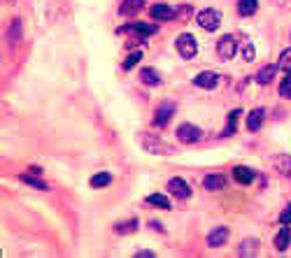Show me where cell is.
Returning <instances> with one entry per match:
<instances>
[{"label": "cell", "mask_w": 291, "mask_h": 258, "mask_svg": "<svg viewBox=\"0 0 291 258\" xmlns=\"http://www.w3.org/2000/svg\"><path fill=\"white\" fill-rule=\"evenodd\" d=\"M238 253H240V256H256V253H259V242H256L254 238L242 240V244H240V249H238Z\"/></svg>", "instance_id": "17"}, {"label": "cell", "mask_w": 291, "mask_h": 258, "mask_svg": "<svg viewBox=\"0 0 291 258\" xmlns=\"http://www.w3.org/2000/svg\"><path fill=\"white\" fill-rule=\"evenodd\" d=\"M254 56H256L254 45H251V42H245V45H242V58H245V61H254Z\"/></svg>", "instance_id": "30"}, {"label": "cell", "mask_w": 291, "mask_h": 258, "mask_svg": "<svg viewBox=\"0 0 291 258\" xmlns=\"http://www.w3.org/2000/svg\"><path fill=\"white\" fill-rule=\"evenodd\" d=\"M193 84L201 86V89H215V86L219 84V75L212 70H203L193 77Z\"/></svg>", "instance_id": "7"}, {"label": "cell", "mask_w": 291, "mask_h": 258, "mask_svg": "<svg viewBox=\"0 0 291 258\" xmlns=\"http://www.w3.org/2000/svg\"><path fill=\"white\" fill-rule=\"evenodd\" d=\"M263 119H266V112H263L261 107H256V110H251L249 114H247V131L256 133L259 128H261Z\"/></svg>", "instance_id": "12"}, {"label": "cell", "mask_w": 291, "mask_h": 258, "mask_svg": "<svg viewBox=\"0 0 291 258\" xmlns=\"http://www.w3.org/2000/svg\"><path fill=\"white\" fill-rule=\"evenodd\" d=\"M128 31H133V33H140V37H147V35H151V33L156 31V26H142V24H131V26H124L119 33H128Z\"/></svg>", "instance_id": "20"}, {"label": "cell", "mask_w": 291, "mask_h": 258, "mask_svg": "<svg viewBox=\"0 0 291 258\" xmlns=\"http://www.w3.org/2000/svg\"><path fill=\"white\" fill-rule=\"evenodd\" d=\"M140 147L145 149L147 154H161V156H168V154H172L170 144H166V142L161 140L159 135H154V133H140Z\"/></svg>", "instance_id": "1"}, {"label": "cell", "mask_w": 291, "mask_h": 258, "mask_svg": "<svg viewBox=\"0 0 291 258\" xmlns=\"http://www.w3.org/2000/svg\"><path fill=\"white\" fill-rule=\"evenodd\" d=\"M289 242H291V230L286 226H282V230L275 235V249L277 251H284L289 247Z\"/></svg>", "instance_id": "16"}, {"label": "cell", "mask_w": 291, "mask_h": 258, "mask_svg": "<svg viewBox=\"0 0 291 258\" xmlns=\"http://www.w3.org/2000/svg\"><path fill=\"white\" fill-rule=\"evenodd\" d=\"M147 203L159 207V209H170V200H168L163 193H151V196H147Z\"/></svg>", "instance_id": "22"}, {"label": "cell", "mask_w": 291, "mask_h": 258, "mask_svg": "<svg viewBox=\"0 0 291 258\" xmlns=\"http://www.w3.org/2000/svg\"><path fill=\"white\" fill-rule=\"evenodd\" d=\"M177 51H180V56L182 58H193V56L198 54V42H196V37L191 35V33H182L180 37H177Z\"/></svg>", "instance_id": "2"}, {"label": "cell", "mask_w": 291, "mask_h": 258, "mask_svg": "<svg viewBox=\"0 0 291 258\" xmlns=\"http://www.w3.org/2000/svg\"><path fill=\"white\" fill-rule=\"evenodd\" d=\"M138 256H140V258H151V256H154V253H151V251H140V253H138Z\"/></svg>", "instance_id": "33"}, {"label": "cell", "mask_w": 291, "mask_h": 258, "mask_svg": "<svg viewBox=\"0 0 291 258\" xmlns=\"http://www.w3.org/2000/svg\"><path fill=\"white\" fill-rule=\"evenodd\" d=\"M275 72H277V66L261 68V70H259V75H256V81H259V84H270L273 77H275Z\"/></svg>", "instance_id": "23"}, {"label": "cell", "mask_w": 291, "mask_h": 258, "mask_svg": "<svg viewBox=\"0 0 291 258\" xmlns=\"http://www.w3.org/2000/svg\"><path fill=\"white\" fill-rule=\"evenodd\" d=\"M259 10V0H238V12L242 16H251Z\"/></svg>", "instance_id": "19"}, {"label": "cell", "mask_w": 291, "mask_h": 258, "mask_svg": "<svg viewBox=\"0 0 291 258\" xmlns=\"http://www.w3.org/2000/svg\"><path fill=\"white\" fill-rule=\"evenodd\" d=\"M110 182H112L110 172H98V175H93V177H91V186H93V188H105Z\"/></svg>", "instance_id": "25"}, {"label": "cell", "mask_w": 291, "mask_h": 258, "mask_svg": "<svg viewBox=\"0 0 291 258\" xmlns=\"http://www.w3.org/2000/svg\"><path fill=\"white\" fill-rule=\"evenodd\" d=\"M172 112H175V105H172V102H161V105L156 107L154 123H156V126H166V123L170 121Z\"/></svg>", "instance_id": "9"}, {"label": "cell", "mask_w": 291, "mask_h": 258, "mask_svg": "<svg viewBox=\"0 0 291 258\" xmlns=\"http://www.w3.org/2000/svg\"><path fill=\"white\" fill-rule=\"evenodd\" d=\"M270 165L275 167L280 175L291 179V156H286V154H275V156H270Z\"/></svg>", "instance_id": "6"}, {"label": "cell", "mask_w": 291, "mask_h": 258, "mask_svg": "<svg viewBox=\"0 0 291 258\" xmlns=\"http://www.w3.org/2000/svg\"><path fill=\"white\" fill-rule=\"evenodd\" d=\"M238 51V40L233 35H224L219 37V42H217V54H219L221 61H228V58H233Z\"/></svg>", "instance_id": "5"}, {"label": "cell", "mask_w": 291, "mask_h": 258, "mask_svg": "<svg viewBox=\"0 0 291 258\" xmlns=\"http://www.w3.org/2000/svg\"><path fill=\"white\" fill-rule=\"evenodd\" d=\"M21 179H24L26 184H30V186H35V188H47L45 182H40V179H33V177H28V175H21Z\"/></svg>", "instance_id": "31"}, {"label": "cell", "mask_w": 291, "mask_h": 258, "mask_svg": "<svg viewBox=\"0 0 291 258\" xmlns=\"http://www.w3.org/2000/svg\"><path fill=\"white\" fill-rule=\"evenodd\" d=\"M280 223H282V226H289V223H291V205H289V207H284V212L280 214Z\"/></svg>", "instance_id": "32"}, {"label": "cell", "mask_w": 291, "mask_h": 258, "mask_svg": "<svg viewBox=\"0 0 291 258\" xmlns=\"http://www.w3.org/2000/svg\"><path fill=\"white\" fill-rule=\"evenodd\" d=\"M277 68L284 70V72H291V47L280 54V63H277Z\"/></svg>", "instance_id": "27"}, {"label": "cell", "mask_w": 291, "mask_h": 258, "mask_svg": "<svg viewBox=\"0 0 291 258\" xmlns=\"http://www.w3.org/2000/svg\"><path fill=\"white\" fill-rule=\"evenodd\" d=\"M7 40H10V47H16L21 42V19H12L10 31H7Z\"/></svg>", "instance_id": "14"}, {"label": "cell", "mask_w": 291, "mask_h": 258, "mask_svg": "<svg viewBox=\"0 0 291 258\" xmlns=\"http://www.w3.org/2000/svg\"><path fill=\"white\" fill-rule=\"evenodd\" d=\"M226 240H228V228L226 226H217L215 230H210V235H207V244H210L212 249H219L221 244H226Z\"/></svg>", "instance_id": "10"}, {"label": "cell", "mask_w": 291, "mask_h": 258, "mask_svg": "<svg viewBox=\"0 0 291 258\" xmlns=\"http://www.w3.org/2000/svg\"><path fill=\"white\" fill-rule=\"evenodd\" d=\"M5 3H10V5H14V3H16V0H5Z\"/></svg>", "instance_id": "34"}, {"label": "cell", "mask_w": 291, "mask_h": 258, "mask_svg": "<svg viewBox=\"0 0 291 258\" xmlns=\"http://www.w3.org/2000/svg\"><path fill=\"white\" fill-rule=\"evenodd\" d=\"M138 230V219H128V221H119L114 223V233L117 235H128Z\"/></svg>", "instance_id": "15"}, {"label": "cell", "mask_w": 291, "mask_h": 258, "mask_svg": "<svg viewBox=\"0 0 291 258\" xmlns=\"http://www.w3.org/2000/svg\"><path fill=\"white\" fill-rule=\"evenodd\" d=\"M142 3H145V0H124V3H121V7H119V12L121 14H135V12H140L142 10Z\"/></svg>", "instance_id": "21"}, {"label": "cell", "mask_w": 291, "mask_h": 258, "mask_svg": "<svg viewBox=\"0 0 291 258\" xmlns=\"http://www.w3.org/2000/svg\"><path fill=\"white\" fill-rule=\"evenodd\" d=\"M140 79L145 81V84H149V86L161 84V79H159V75H156L154 68H142V70H140Z\"/></svg>", "instance_id": "24"}, {"label": "cell", "mask_w": 291, "mask_h": 258, "mask_svg": "<svg viewBox=\"0 0 291 258\" xmlns=\"http://www.w3.org/2000/svg\"><path fill=\"white\" fill-rule=\"evenodd\" d=\"M201 137H203V131L198 126H193V123H182V126H177V140H180L182 144H196Z\"/></svg>", "instance_id": "4"}, {"label": "cell", "mask_w": 291, "mask_h": 258, "mask_svg": "<svg viewBox=\"0 0 291 258\" xmlns=\"http://www.w3.org/2000/svg\"><path fill=\"white\" fill-rule=\"evenodd\" d=\"M140 58H142V51H133V54L124 61V70H131L135 63H140Z\"/></svg>", "instance_id": "29"}, {"label": "cell", "mask_w": 291, "mask_h": 258, "mask_svg": "<svg viewBox=\"0 0 291 258\" xmlns=\"http://www.w3.org/2000/svg\"><path fill=\"white\" fill-rule=\"evenodd\" d=\"M238 117H240V110H233V112H231V117H228V123H226V128H224V133H221V135H236Z\"/></svg>", "instance_id": "26"}, {"label": "cell", "mask_w": 291, "mask_h": 258, "mask_svg": "<svg viewBox=\"0 0 291 258\" xmlns=\"http://www.w3.org/2000/svg\"><path fill=\"white\" fill-rule=\"evenodd\" d=\"M168 188H170V193L175 198H180V200H186V198L191 196L189 184H186L184 179H180V177H172L170 182H168Z\"/></svg>", "instance_id": "8"}, {"label": "cell", "mask_w": 291, "mask_h": 258, "mask_svg": "<svg viewBox=\"0 0 291 258\" xmlns=\"http://www.w3.org/2000/svg\"><path fill=\"white\" fill-rule=\"evenodd\" d=\"M196 21H198V26H201L203 31H207V33H215L217 28L221 26V14L217 10H203V12H198V16H196Z\"/></svg>", "instance_id": "3"}, {"label": "cell", "mask_w": 291, "mask_h": 258, "mask_svg": "<svg viewBox=\"0 0 291 258\" xmlns=\"http://www.w3.org/2000/svg\"><path fill=\"white\" fill-rule=\"evenodd\" d=\"M280 96L286 98V100H291V72H286L284 81L280 84Z\"/></svg>", "instance_id": "28"}, {"label": "cell", "mask_w": 291, "mask_h": 258, "mask_svg": "<svg viewBox=\"0 0 291 258\" xmlns=\"http://www.w3.org/2000/svg\"><path fill=\"white\" fill-rule=\"evenodd\" d=\"M149 14H151V19H154V21H168V19H172V16H175V10H172L170 5H163V3H159V5H151Z\"/></svg>", "instance_id": "11"}, {"label": "cell", "mask_w": 291, "mask_h": 258, "mask_svg": "<svg viewBox=\"0 0 291 258\" xmlns=\"http://www.w3.org/2000/svg\"><path fill=\"white\" fill-rule=\"evenodd\" d=\"M233 177H236V182H238V184H249L251 179L256 177V175H254V170H251V167L238 165L236 170H233Z\"/></svg>", "instance_id": "13"}, {"label": "cell", "mask_w": 291, "mask_h": 258, "mask_svg": "<svg viewBox=\"0 0 291 258\" xmlns=\"http://www.w3.org/2000/svg\"><path fill=\"white\" fill-rule=\"evenodd\" d=\"M203 184H205L207 191H219V188H224L226 177H224V175H207Z\"/></svg>", "instance_id": "18"}]
</instances>
